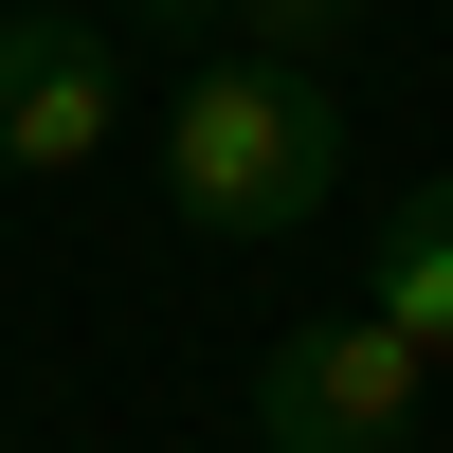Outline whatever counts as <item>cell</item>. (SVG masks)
Instances as JSON below:
<instances>
[{
	"label": "cell",
	"instance_id": "obj_3",
	"mask_svg": "<svg viewBox=\"0 0 453 453\" xmlns=\"http://www.w3.org/2000/svg\"><path fill=\"white\" fill-rule=\"evenodd\" d=\"M109 127H127V55H109V19H36V0H0V164H19V181H73Z\"/></svg>",
	"mask_w": 453,
	"mask_h": 453
},
{
	"label": "cell",
	"instance_id": "obj_6",
	"mask_svg": "<svg viewBox=\"0 0 453 453\" xmlns=\"http://www.w3.org/2000/svg\"><path fill=\"white\" fill-rule=\"evenodd\" d=\"M0 453H19V435H0Z\"/></svg>",
	"mask_w": 453,
	"mask_h": 453
},
{
	"label": "cell",
	"instance_id": "obj_4",
	"mask_svg": "<svg viewBox=\"0 0 453 453\" xmlns=\"http://www.w3.org/2000/svg\"><path fill=\"white\" fill-rule=\"evenodd\" d=\"M363 309L418 363H453V181H418L399 218H363Z\"/></svg>",
	"mask_w": 453,
	"mask_h": 453
},
{
	"label": "cell",
	"instance_id": "obj_5",
	"mask_svg": "<svg viewBox=\"0 0 453 453\" xmlns=\"http://www.w3.org/2000/svg\"><path fill=\"white\" fill-rule=\"evenodd\" d=\"M36 19H109V0H36Z\"/></svg>",
	"mask_w": 453,
	"mask_h": 453
},
{
	"label": "cell",
	"instance_id": "obj_2",
	"mask_svg": "<svg viewBox=\"0 0 453 453\" xmlns=\"http://www.w3.org/2000/svg\"><path fill=\"white\" fill-rule=\"evenodd\" d=\"M418 399H435V363L399 345L381 309H326V326H290V345L254 363V435L273 453H399Z\"/></svg>",
	"mask_w": 453,
	"mask_h": 453
},
{
	"label": "cell",
	"instance_id": "obj_1",
	"mask_svg": "<svg viewBox=\"0 0 453 453\" xmlns=\"http://www.w3.org/2000/svg\"><path fill=\"white\" fill-rule=\"evenodd\" d=\"M326 181H345V91L290 55H200L164 91V218H200V236L273 254L326 218Z\"/></svg>",
	"mask_w": 453,
	"mask_h": 453
}]
</instances>
